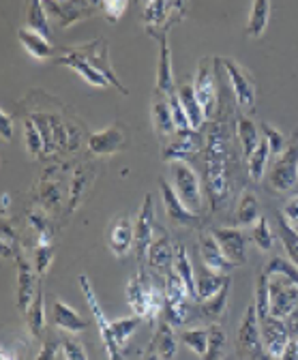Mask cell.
Wrapping results in <instances>:
<instances>
[{
    "label": "cell",
    "instance_id": "obj_59",
    "mask_svg": "<svg viewBox=\"0 0 298 360\" xmlns=\"http://www.w3.org/2000/svg\"><path fill=\"white\" fill-rule=\"evenodd\" d=\"M279 360H298V337H292L290 339V343L285 347V354Z\"/></svg>",
    "mask_w": 298,
    "mask_h": 360
},
{
    "label": "cell",
    "instance_id": "obj_55",
    "mask_svg": "<svg viewBox=\"0 0 298 360\" xmlns=\"http://www.w3.org/2000/svg\"><path fill=\"white\" fill-rule=\"evenodd\" d=\"M101 9L108 18L110 24H116L122 13L127 11V0H105V3H101Z\"/></svg>",
    "mask_w": 298,
    "mask_h": 360
},
{
    "label": "cell",
    "instance_id": "obj_25",
    "mask_svg": "<svg viewBox=\"0 0 298 360\" xmlns=\"http://www.w3.org/2000/svg\"><path fill=\"white\" fill-rule=\"evenodd\" d=\"M101 5H89V3H46V9L58 20L63 28H69L71 24L79 22L82 18H86L95 13V9Z\"/></svg>",
    "mask_w": 298,
    "mask_h": 360
},
{
    "label": "cell",
    "instance_id": "obj_61",
    "mask_svg": "<svg viewBox=\"0 0 298 360\" xmlns=\"http://www.w3.org/2000/svg\"><path fill=\"white\" fill-rule=\"evenodd\" d=\"M0 360H22L18 347H5L3 352H0Z\"/></svg>",
    "mask_w": 298,
    "mask_h": 360
},
{
    "label": "cell",
    "instance_id": "obj_31",
    "mask_svg": "<svg viewBox=\"0 0 298 360\" xmlns=\"http://www.w3.org/2000/svg\"><path fill=\"white\" fill-rule=\"evenodd\" d=\"M268 18H271V3L268 0H255V3L251 5V11H249L245 34L251 39L262 37L266 26H268Z\"/></svg>",
    "mask_w": 298,
    "mask_h": 360
},
{
    "label": "cell",
    "instance_id": "obj_35",
    "mask_svg": "<svg viewBox=\"0 0 298 360\" xmlns=\"http://www.w3.org/2000/svg\"><path fill=\"white\" fill-rule=\"evenodd\" d=\"M157 354L163 358V360H176V354H179V339L165 320L159 322V330H157Z\"/></svg>",
    "mask_w": 298,
    "mask_h": 360
},
{
    "label": "cell",
    "instance_id": "obj_2",
    "mask_svg": "<svg viewBox=\"0 0 298 360\" xmlns=\"http://www.w3.org/2000/svg\"><path fill=\"white\" fill-rule=\"evenodd\" d=\"M185 15V3L176 0V3H169V0H148L144 7V28L148 34L157 37L161 32H167L169 26L179 22Z\"/></svg>",
    "mask_w": 298,
    "mask_h": 360
},
{
    "label": "cell",
    "instance_id": "obj_49",
    "mask_svg": "<svg viewBox=\"0 0 298 360\" xmlns=\"http://www.w3.org/2000/svg\"><path fill=\"white\" fill-rule=\"evenodd\" d=\"M260 129H262V133H264V140L268 142V148H271V155H283L285 153V148L290 146L287 144V140H285V135L279 131V129H275V127H271L268 122H260Z\"/></svg>",
    "mask_w": 298,
    "mask_h": 360
},
{
    "label": "cell",
    "instance_id": "obj_8",
    "mask_svg": "<svg viewBox=\"0 0 298 360\" xmlns=\"http://www.w3.org/2000/svg\"><path fill=\"white\" fill-rule=\"evenodd\" d=\"M212 65H215V60L202 58L197 63V71H195V79H193L195 97H197L202 110L206 112V116H212L217 108V77H215Z\"/></svg>",
    "mask_w": 298,
    "mask_h": 360
},
{
    "label": "cell",
    "instance_id": "obj_39",
    "mask_svg": "<svg viewBox=\"0 0 298 360\" xmlns=\"http://www.w3.org/2000/svg\"><path fill=\"white\" fill-rule=\"evenodd\" d=\"M28 223L37 232V245H54V230H52V225L44 210L41 208L28 210Z\"/></svg>",
    "mask_w": 298,
    "mask_h": 360
},
{
    "label": "cell",
    "instance_id": "obj_32",
    "mask_svg": "<svg viewBox=\"0 0 298 360\" xmlns=\"http://www.w3.org/2000/svg\"><path fill=\"white\" fill-rule=\"evenodd\" d=\"M230 290H232V279L228 277L226 285H224L215 296L208 298V300H204V302H200V311H202L204 318L212 320L215 324H217V320L224 318V313H226V309H228V300H230Z\"/></svg>",
    "mask_w": 298,
    "mask_h": 360
},
{
    "label": "cell",
    "instance_id": "obj_51",
    "mask_svg": "<svg viewBox=\"0 0 298 360\" xmlns=\"http://www.w3.org/2000/svg\"><path fill=\"white\" fill-rule=\"evenodd\" d=\"M54 245H37L34 247V270H37V275L39 277H44L52 262H54Z\"/></svg>",
    "mask_w": 298,
    "mask_h": 360
},
{
    "label": "cell",
    "instance_id": "obj_30",
    "mask_svg": "<svg viewBox=\"0 0 298 360\" xmlns=\"http://www.w3.org/2000/svg\"><path fill=\"white\" fill-rule=\"evenodd\" d=\"M18 37H20V43L24 45V50H26L32 58H37V60H46V58H50V56L54 54V48H52L50 39H46V37H41V34L32 32V30L26 28V26L18 30Z\"/></svg>",
    "mask_w": 298,
    "mask_h": 360
},
{
    "label": "cell",
    "instance_id": "obj_50",
    "mask_svg": "<svg viewBox=\"0 0 298 360\" xmlns=\"http://www.w3.org/2000/svg\"><path fill=\"white\" fill-rule=\"evenodd\" d=\"M24 135H26V148H28V153L32 157L44 155L46 144H44V138H41V133H39V129H37V124H34L32 118H28L24 122Z\"/></svg>",
    "mask_w": 298,
    "mask_h": 360
},
{
    "label": "cell",
    "instance_id": "obj_28",
    "mask_svg": "<svg viewBox=\"0 0 298 360\" xmlns=\"http://www.w3.org/2000/svg\"><path fill=\"white\" fill-rule=\"evenodd\" d=\"M56 63L63 65V67H67V69H71V71H75L82 79H86L91 86H97V88H108V86H112V84L108 82V77L101 75L95 67H91L86 60H82L79 56H75V54H71V52H67V50H65V56H60Z\"/></svg>",
    "mask_w": 298,
    "mask_h": 360
},
{
    "label": "cell",
    "instance_id": "obj_17",
    "mask_svg": "<svg viewBox=\"0 0 298 360\" xmlns=\"http://www.w3.org/2000/svg\"><path fill=\"white\" fill-rule=\"evenodd\" d=\"M206 187L212 202V208H219V204L228 198V174H226V159L224 157H206Z\"/></svg>",
    "mask_w": 298,
    "mask_h": 360
},
{
    "label": "cell",
    "instance_id": "obj_7",
    "mask_svg": "<svg viewBox=\"0 0 298 360\" xmlns=\"http://www.w3.org/2000/svg\"><path fill=\"white\" fill-rule=\"evenodd\" d=\"M268 183L279 193H287L298 185V142H292L271 165Z\"/></svg>",
    "mask_w": 298,
    "mask_h": 360
},
{
    "label": "cell",
    "instance_id": "obj_18",
    "mask_svg": "<svg viewBox=\"0 0 298 360\" xmlns=\"http://www.w3.org/2000/svg\"><path fill=\"white\" fill-rule=\"evenodd\" d=\"M159 39V60H157V86L155 93L159 95H174L176 86H174V67H172V52H169V43H167V32L157 34Z\"/></svg>",
    "mask_w": 298,
    "mask_h": 360
},
{
    "label": "cell",
    "instance_id": "obj_36",
    "mask_svg": "<svg viewBox=\"0 0 298 360\" xmlns=\"http://www.w3.org/2000/svg\"><path fill=\"white\" fill-rule=\"evenodd\" d=\"M238 140H240V146H242V155L249 159L255 148L260 146L262 138H260V131H258V124H255L251 118L247 116H240L238 118Z\"/></svg>",
    "mask_w": 298,
    "mask_h": 360
},
{
    "label": "cell",
    "instance_id": "obj_5",
    "mask_svg": "<svg viewBox=\"0 0 298 360\" xmlns=\"http://www.w3.org/2000/svg\"><path fill=\"white\" fill-rule=\"evenodd\" d=\"M268 298H271V315L279 320H287L298 309V285L281 275L268 277Z\"/></svg>",
    "mask_w": 298,
    "mask_h": 360
},
{
    "label": "cell",
    "instance_id": "obj_26",
    "mask_svg": "<svg viewBox=\"0 0 298 360\" xmlns=\"http://www.w3.org/2000/svg\"><path fill=\"white\" fill-rule=\"evenodd\" d=\"M148 283L150 281H144V275H134L129 279L124 288V294H127V302H129L131 311L138 315L142 320H148L150 315V307H148Z\"/></svg>",
    "mask_w": 298,
    "mask_h": 360
},
{
    "label": "cell",
    "instance_id": "obj_60",
    "mask_svg": "<svg viewBox=\"0 0 298 360\" xmlns=\"http://www.w3.org/2000/svg\"><path fill=\"white\" fill-rule=\"evenodd\" d=\"M285 324H287V330H290V335L292 337H298V309L290 315V318L285 320Z\"/></svg>",
    "mask_w": 298,
    "mask_h": 360
},
{
    "label": "cell",
    "instance_id": "obj_56",
    "mask_svg": "<svg viewBox=\"0 0 298 360\" xmlns=\"http://www.w3.org/2000/svg\"><path fill=\"white\" fill-rule=\"evenodd\" d=\"M58 349H63V339H54V337H50V339H46L44 347H41V352L37 354V358H34V360H56Z\"/></svg>",
    "mask_w": 298,
    "mask_h": 360
},
{
    "label": "cell",
    "instance_id": "obj_34",
    "mask_svg": "<svg viewBox=\"0 0 298 360\" xmlns=\"http://www.w3.org/2000/svg\"><path fill=\"white\" fill-rule=\"evenodd\" d=\"M262 217H260V202L255 198L251 191H247L240 202H238V208H236V214H234V225H240V228H253L255 223H258Z\"/></svg>",
    "mask_w": 298,
    "mask_h": 360
},
{
    "label": "cell",
    "instance_id": "obj_3",
    "mask_svg": "<svg viewBox=\"0 0 298 360\" xmlns=\"http://www.w3.org/2000/svg\"><path fill=\"white\" fill-rule=\"evenodd\" d=\"M79 288L84 292V298H86V304H89V311L93 313V318L99 326V333H101V339H103V345H105V352H108V358L110 360H124L122 356V347L118 345V341L114 339V333H112V322L105 318V311L101 309L99 300H97V294L89 281L86 275H79Z\"/></svg>",
    "mask_w": 298,
    "mask_h": 360
},
{
    "label": "cell",
    "instance_id": "obj_52",
    "mask_svg": "<svg viewBox=\"0 0 298 360\" xmlns=\"http://www.w3.org/2000/svg\"><path fill=\"white\" fill-rule=\"evenodd\" d=\"M0 238H3V257L5 259H18L22 255L15 230L11 228L9 223H3V236H0Z\"/></svg>",
    "mask_w": 298,
    "mask_h": 360
},
{
    "label": "cell",
    "instance_id": "obj_11",
    "mask_svg": "<svg viewBox=\"0 0 298 360\" xmlns=\"http://www.w3.org/2000/svg\"><path fill=\"white\" fill-rule=\"evenodd\" d=\"M260 333H262V343H264V352L268 358H281L285 354V347L292 339L285 320L279 318H268L260 320Z\"/></svg>",
    "mask_w": 298,
    "mask_h": 360
},
{
    "label": "cell",
    "instance_id": "obj_24",
    "mask_svg": "<svg viewBox=\"0 0 298 360\" xmlns=\"http://www.w3.org/2000/svg\"><path fill=\"white\" fill-rule=\"evenodd\" d=\"M52 324L58 330L71 333V335L84 333V330L89 328V322L84 320L75 309H71L65 300H54V307H52Z\"/></svg>",
    "mask_w": 298,
    "mask_h": 360
},
{
    "label": "cell",
    "instance_id": "obj_13",
    "mask_svg": "<svg viewBox=\"0 0 298 360\" xmlns=\"http://www.w3.org/2000/svg\"><path fill=\"white\" fill-rule=\"evenodd\" d=\"M159 189H161V198H163V206H165V214L169 217L174 225H181V228H193V225L200 223V214L189 210L183 200L176 195L174 187L167 185L163 178H159Z\"/></svg>",
    "mask_w": 298,
    "mask_h": 360
},
{
    "label": "cell",
    "instance_id": "obj_9",
    "mask_svg": "<svg viewBox=\"0 0 298 360\" xmlns=\"http://www.w3.org/2000/svg\"><path fill=\"white\" fill-rule=\"evenodd\" d=\"M202 135L200 131H176L169 142L163 146L161 150V159L167 161V163H174V161H187L189 157L197 155L200 148H202Z\"/></svg>",
    "mask_w": 298,
    "mask_h": 360
},
{
    "label": "cell",
    "instance_id": "obj_21",
    "mask_svg": "<svg viewBox=\"0 0 298 360\" xmlns=\"http://www.w3.org/2000/svg\"><path fill=\"white\" fill-rule=\"evenodd\" d=\"M200 253H202L204 268L210 270V273H215V275L226 277L232 268H236V266L226 257V253L221 251V247L217 245V240L212 238V234H204V236L200 238Z\"/></svg>",
    "mask_w": 298,
    "mask_h": 360
},
{
    "label": "cell",
    "instance_id": "obj_6",
    "mask_svg": "<svg viewBox=\"0 0 298 360\" xmlns=\"http://www.w3.org/2000/svg\"><path fill=\"white\" fill-rule=\"evenodd\" d=\"M236 345H238V352L247 358H266L262 333H260V318L253 302L247 307L245 318L236 330Z\"/></svg>",
    "mask_w": 298,
    "mask_h": 360
},
{
    "label": "cell",
    "instance_id": "obj_19",
    "mask_svg": "<svg viewBox=\"0 0 298 360\" xmlns=\"http://www.w3.org/2000/svg\"><path fill=\"white\" fill-rule=\"evenodd\" d=\"M124 146H127V138L118 124H110L108 129H101L89 135V150L97 157L116 155Z\"/></svg>",
    "mask_w": 298,
    "mask_h": 360
},
{
    "label": "cell",
    "instance_id": "obj_22",
    "mask_svg": "<svg viewBox=\"0 0 298 360\" xmlns=\"http://www.w3.org/2000/svg\"><path fill=\"white\" fill-rule=\"evenodd\" d=\"M37 281H34V273L30 264L24 259V255L18 257V290H15V304L22 313H28L34 296H37Z\"/></svg>",
    "mask_w": 298,
    "mask_h": 360
},
{
    "label": "cell",
    "instance_id": "obj_54",
    "mask_svg": "<svg viewBox=\"0 0 298 360\" xmlns=\"http://www.w3.org/2000/svg\"><path fill=\"white\" fill-rule=\"evenodd\" d=\"M63 356L65 360H89L82 343L75 341L73 337H63Z\"/></svg>",
    "mask_w": 298,
    "mask_h": 360
},
{
    "label": "cell",
    "instance_id": "obj_16",
    "mask_svg": "<svg viewBox=\"0 0 298 360\" xmlns=\"http://www.w3.org/2000/svg\"><path fill=\"white\" fill-rule=\"evenodd\" d=\"M108 247L116 257H124L131 247H136V223L127 214H120L110 223Z\"/></svg>",
    "mask_w": 298,
    "mask_h": 360
},
{
    "label": "cell",
    "instance_id": "obj_48",
    "mask_svg": "<svg viewBox=\"0 0 298 360\" xmlns=\"http://www.w3.org/2000/svg\"><path fill=\"white\" fill-rule=\"evenodd\" d=\"M251 240L253 245L258 247L260 251H271L273 245H275V234L271 230V225H268V219L262 217L258 223L253 225V232H251Z\"/></svg>",
    "mask_w": 298,
    "mask_h": 360
},
{
    "label": "cell",
    "instance_id": "obj_58",
    "mask_svg": "<svg viewBox=\"0 0 298 360\" xmlns=\"http://www.w3.org/2000/svg\"><path fill=\"white\" fill-rule=\"evenodd\" d=\"M0 133H3L5 142L13 138V118L7 112H0Z\"/></svg>",
    "mask_w": 298,
    "mask_h": 360
},
{
    "label": "cell",
    "instance_id": "obj_27",
    "mask_svg": "<svg viewBox=\"0 0 298 360\" xmlns=\"http://www.w3.org/2000/svg\"><path fill=\"white\" fill-rule=\"evenodd\" d=\"M153 124H155V131L161 135V138H172V135L176 133L169 99L165 95H159V93H155V97H153Z\"/></svg>",
    "mask_w": 298,
    "mask_h": 360
},
{
    "label": "cell",
    "instance_id": "obj_4",
    "mask_svg": "<svg viewBox=\"0 0 298 360\" xmlns=\"http://www.w3.org/2000/svg\"><path fill=\"white\" fill-rule=\"evenodd\" d=\"M172 178H174V191L183 200V204L189 210L200 212L204 198H202V185H200V178H197L195 169L187 161H174Z\"/></svg>",
    "mask_w": 298,
    "mask_h": 360
},
{
    "label": "cell",
    "instance_id": "obj_45",
    "mask_svg": "<svg viewBox=\"0 0 298 360\" xmlns=\"http://www.w3.org/2000/svg\"><path fill=\"white\" fill-rule=\"evenodd\" d=\"M262 273L264 275H281V277H287L290 281H294L296 285H298V268L287 259V257H279V255H275V257H271L268 262H266V266L262 268Z\"/></svg>",
    "mask_w": 298,
    "mask_h": 360
},
{
    "label": "cell",
    "instance_id": "obj_63",
    "mask_svg": "<svg viewBox=\"0 0 298 360\" xmlns=\"http://www.w3.org/2000/svg\"><path fill=\"white\" fill-rule=\"evenodd\" d=\"M146 360H163V358H161V356H159V354H157V352H150V354H148V358H146Z\"/></svg>",
    "mask_w": 298,
    "mask_h": 360
},
{
    "label": "cell",
    "instance_id": "obj_23",
    "mask_svg": "<svg viewBox=\"0 0 298 360\" xmlns=\"http://www.w3.org/2000/svg\"><path fill=\"white\" fill-rule=\"evenodd\" d=\"M95 176H97V169L91 165H77L73 169L71 183H69V212H73L82 204L84 195L89 193V189L95 183Z\"/></svg>",
    "mask_w": 298,
    "mask_h": 360
},
{
    "label": "cell",
    "instance_id": "obj_42",
    "mask_svg": "<svg viewBox=\"0 0 298 360\" xmlns=\"http://www.w3.org/2000/svg\"><path fill=\"white\" fill-rule=\"evenodd\" d=\"M210 337H208V352L202 360H224L226 356V343H228V335L224 330L221 324H212L208 328Z\"/></svg>",
    "mask_w": 298,
    "mask_h": 360
},
{
    "label": "cell",
    "instance_id": "obj_12",
    "mask_svg": "<svg viewBox=\"0 0 298 360\" xmlns=\"http://www.w3.org/2000/svg\"><path fill=\"white\" fill-rule=\"evenodd\" d=\"M221 65L226 67V73L232 82L236 103L245 110H251L255 105V84H253L251 75L232 58H221Z\"/></svg>",
    "mask_w": 298,
    "mask_h": 360
},
{
    "label": "cell",
    "instance_id": "obj_53",
    "mask_svg": "<svg viewBox=\"0 0 298 360\" xmlns=\"http://www.w3.org/2000/svg\"><path fill=\"white\" fill-rule=\"evenodd\" d=\"M169 108H172V116H174V124H176V131H189L191 124H189V118L185 114V108L179 99V90L174 95H169Z\"/></svg>",
    "mask_w": 298,
    "mask_h": 360
},
{
    "label": "cell",
    "instance_id": "obj_64",
    "mask_svg": "<svg viewBox=\"0 0 298 360\" xmlns=\"http://www.w3.org/2000/svg\"><path fill=\"white\" fill-rule=\"evenodd\" d=\"M292 228H294V232L298 234V223H294V225H292Z\"/></svg>",
    "mask_w": 298,
    "mask_h": 360
},
{
    "label": "cell",
    "instance_id": "obj_15",
    "mask_svg": "<svg viewBox=\"0 0 298 360\" xmlns=\"http://www.w3.org/2000/svg\"><path fill=\"white\" fill-rule=\"evenodd\" d=\"M63 165H54V167H48L44 172L39 180V187H37V200H39V208H58L60 206V200H63V193H65V185H63Z\"/></svg>",
    "mask_w": 298,
    "mask_h": 360
},
{
    "label": "cell",
    "instance_id": "obj_41",
    "mask_svg": "<svg viewBox=\"0 0 298 360\" xmlns=\"http://www.w3.org/2000/svg\"><path fill=\"white\" fill-rule=\"evenodd\" d=\"M208 337H210L208 328H187V330H183V333L179 335L181 343L187 345V347H189L193 354H197L200 358H204L206 352H208Z\"/></svg>",
    "mask_w": 298,
    "mask_h": 360
},
{
    "label": "cell",
    "instance_id": "obj_57",
    "mask_svg": "<svg viewBox=\"0 0 298 360\" xmlns=\"http://www.w3.org/2000/svg\"><path fill=\"white\" fill-rule=\"evenodd\" d=\"M281 214L285 217V221H287L290 225L298 223V195H294V198H290V200L285 202Z\"/></svg>",
    "mask_w": 298,
    "mask_h": 360
},
{
    "label": "cell",
    "instance_id": "obj_37",
    "mask_svg": "<svg viewBox=\"0 0 298 360\" xmlns=\"http://www.w3.org/2000/svg\"><path fill=\"white\" fill-rule=\"evenodd\" d=\"M26 322H28V333L30 337L39 339L44 335V324H46V307H44V290H41V283H39V290H37V296L26 313Z\"/></svg>",
    "mask_w": 298,
    "mask_h": 360
},
{
    "label": "cell",
    "instance_id": "obj_47",
    "mask_svg": "<svg viewBox=\"0 0 298 360\" xmlns=\"http://www.w3.org/2000/svg\"><path fill=\"white\" fill-rule=\"evenodd\" d=\"M140 322H142V318H138V315H134V318H118V320H112V333H114V339L118 341L120 347H124V343L129 341V337L136 335Z\"/></svg>",
    "mask_w": 298,
    "mask_h": 360
},
{
    "label": "cell",
    "instance_id": "obj_29",
    "mask_svg": "<svg viewBox=\"0 0 298 360\" xmlns=\"http://www.w3.org/2000/svg\"><path fill=\"white\" fill-rule=\"evenodd\" d=\"M179 99H181L183 108H185V114H187V118H189L191 129H193V131H200L208 116H206V112L202 110V105H200V101H197V97H195L193 84H183V86L179 88Z\"/></svg>",
    "mask_w": 298,
    "mask_h": 360
},
{
    "label": "cell",
    "instance_id": "obj_20",
    "mask_svg": "<svg viewBox=\"0 0 298 360\" xmlns=\"http://www.w3.org/2000/svg\"><path fill=\"white\" fill-rule=\"evenodd\" d=\"M159 238L153 240L148 253H146V262L153 270H159V273L167 275L169 270L174 268V259H176V245L169 240L167 232L159 225Z\"/></svg>",
    "mask_w": 298,
    "mask_h": 360
},
{
    "label": "cell",
    "instance_id": "obj_44",
    "mask_svg": "<svg viewBox=\"0 0 298 360\" xmlns=\"http://www.w3.org/2000/svg\"><path fill=\"white\" fill-rule=\"evenodd\" d=\"M277 221H279V236H281L283 249L287 253V259L298 268V234L294 232V228L285 221L283 214H279Z\"/></svg>",
    "mask_w": 298,
    "mask_h": 360
},
{
    "label": "cell",
    "instance_id": "obj_40",
    "mask_svg": "<svg viewBox=\"0 0 298 360\" xmlns=\"http://www.w3.org/2000/svg\"><path fill=\"white\" fill-rule=\"evenodd\" d=\"M228 277H221V275H215V273H204L200 277H195V290H197V302H204L208 298L215 296L224 285H226Z\"/></svg>",
    "mask_w": 298,
    "mask_h": 360
},
{
    "label": "cell",
    "instance_id": "obj_43",
    "mask_svg": "<svg viewBox=\"0 0 298 360\" xmlns=\"http://www.w3.org/2000/svg\"><path fill=\"white\" fill-rule=\"evenodd\" d=\"M268 159H271V148H268V142L262 138L260 146L255 148V153L247 159V161H249V176H251V180H255V183H260L262 176H264V172H266Z\"/></svg>",
    "mask_w": 298,
    "mask_h": 360
},
{
    "label": "cell",
    "instance_id": "obj_62",
    "mask_svg": "<svg viewBox=\"0 0 298 360\" xmlns=\"http://www.w3.org/2000/svg\"><path fill=\"white\" fill-rule=\"evenodd\" d=\"M0 204H3V210H9L11 206V195L7 191H3V198H0Z\"/></svg>",
    "mask_w": 298,
    "mask_h": 360
},
{
    "label": "cell",
    "instance_id": "obj_1",
    "mask_svg": "<svg viewBox=\"0 0 298 360\" xmlns=\"http://www.w3.org/2000/svg\"><path fill=\"white\" fill-rule=\"evenodd\" d=\"M67 52L79 56L82 60H86L91 67H95L101 75L108 77V82L118 90V93L129 95V88H127V86L118 79V75H116V71H114V67H112V63H110V45H108V41H105L103 37H97V39H93L91 43L75 45V48H67Z\"/></svg>",
    "mask_w": 298,
    "mask_h": 360
},
{
    "label": "cell",
    "instance_id": "obj_14",
    "mask_svg": "<svg viewBox=\"0 0 298 360\" xmlns=\"http://www.w3.org/2000/svg\"><path fill=\"white\" fill-rule=\"evenodd\" d=\"M210 234L217 240V245L221 247V251L226 253V257L234 266H242L247 262L249 238L242 230H238V228H215V230H210Z\"/></svg>",
    "mask_w": 298,
    "mask_h": 360
},
{
    "label": "cell",
    "instance_id": "obj_46",
    "mask_svg": "<svg viewBox=\"0 0 298 360\" xmlns=\"http://www.w3.org/2000/svg\"><path fill=\"white\" fill-rule=\"evenodd\" d=\"M255 311H258V318L264 320L271 315V298H268V275L260 273L258 283H255Z\"/></svg>",
    "mask_w": 298,
    "mask_h": 360
},
{
    "label": "cell",
    "instance_id": "obj_33",
    "mask_svg": "<svg viewBox=\"0 0 298 360\" xmlns=\"http://www.w3.org/2000/svg\"><path fill=\"white\" fill-rule=\"evenodd\" d=\"M174 273L181 277V281L185 283L191 300H197V290H195V277H193V266H191V257L185 245H176V259H174Z\"/></svg>",
    "mask_w": 298,
    "mask_h": 360
},
{
    "label": "cell",
    "instance_id": "obj_10",
    "mask_svg": "<svg viewBox=\"0 0 298 360\" xmlns=\"http://www.w3.org/2000/svg\"><path fill=\"white\" fill-rule=\"evenodd\" d=\"M155 232H157V223H155V208H153V195L146 193L140 214L136 219V255L138 262L142 264L146 259V253L155 240Z\"/></svg>",
    "mask_w": 298,
    "mask_h": 360
},
{
    "label": "cell",
    "instance_id": "obj_38",
    "mask_svg": "<svg viewBox=\"0 0 298 360\" xmlns=\"http://www.w3.org/2000/svg\"><path fill=\"white\" fill-rule=\"evenodd\" d=\"M26 28H30L32 32L41 34L50 39V20H48V9H46V3H30L28 9H26Z\"/></svg>",
    "mask_w": 298,
    "mask_h": 360
}]
</instances>
